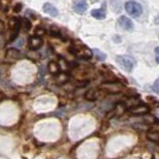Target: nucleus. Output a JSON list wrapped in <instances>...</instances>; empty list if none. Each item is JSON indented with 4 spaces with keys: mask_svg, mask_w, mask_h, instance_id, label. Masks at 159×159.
<instances>
[{
    "mask_svg": "<svg viewBox=\"0 0 159 159\" xmlns=\"http://www.w3.org/2000/svg\"><path fill=\"white\" fill-rule=\"evenodd\" d=\"M125 10L131 17L138 18L143 13V6L137 1H127L125 4Z\"/></svg>",
    "mask_w": 159,
    "mask_h": 159,
    "instance_id": "nucleus-1",
    "label": "nucleus"
},
{
    "mask_svg": "<svg viewBox=\"0 0 159 159\" xmlns=\"http://www.w3.org/2000/svg\"><path fill=\"white\" fill-rule=\"evenodd\" d=\"M116 62L126 71H132L133 68H134V64H135V61L133 60L132 57H129V56H118L116 57Z\"/></svg>",
    "mask_w": 159,
    "mask_h": 159,
    "instance_id": "nucleus-2",
    "label": "nucleus"
},
{
    "mask_svg": "<svg viewBox=\"0 0 159 159\" xmlns=\"http://www.w3.org/2000/svg\"><path fill=\"white\" fill-rule=\"evenodd\" d=\"M70 51H71L75 56H77L80 58H83V60H89V58L92 57V55H93V51L89 50L87 47H81V48L71 47Z\"/></svg>",
    "mask_w": 159,
    "mask_h": 159,
    "instance_id": "nucleus-3",
    "label": "nucleus"
},
{
    "mask_svg": "<svg viewBox=\"0 0 159 159\" xmlns=\"http://www.w3.org/2000/svg\"><path fill=\"white\" fill-rule=\"evenodd\" d=\"M27 43H29V48H30L31 50H38V49L42 48V45H43V39L40 38L39 36L34 34V36L29 38Z\"/></svg>",
    "mask_w": 159,
    "mask_h": 159,
    "instance_id": "nucleus-4",
    "label": "nucleus"
},
{
    "mask_svg": "<svg viewBox=\"0 0 159 159\" xmlns=\"http://www.w3.org/2000/svg\"><path fill=\"white\" fill-rule=\"evenodd\" d=\"M102 89H106L111 93H119L121 90V84L115 82V81H111V82H106L102 84Z\"/></svg>",
    "mask_w": 159,
    "mask_h": 159,
    "instance_id": "nucleus-5",
    "label": "nucleus"
},
{
    "mask_svg": "<svg viewBox=\"0 0 159 159\" xmlns=\"http://www.w3.org/2000/svg\"><path fill=\"white\" fill-rule=\"evenodd\" d=\"M119 25L122 29H125L127 31H132L133 29H134V25H133L132 20L129 19V18H127L126 16H121L119 18Z\"/></svg>",
    "mask_w": 159,
    "mask_h": 159,
    "instance_id": "nucleus-6",
    "label": "nucleus"
},
{
    "mask_svg": "<svg viewBox=\"0 0 159 159\" xmlns=\"http://www.w3.org/2000/svg\"><path fill=\"white\" fill-rule=\"evenodd\" d=\"M88 8V5H87L86 0H75L74 2V10L75 12L79 14H83L87 11Z\"/></svg>",
    "mask_w": 159,
    "mask_h": 159,
    "instance_id": "nucleus-7",
    "label": "nucleus"
},
{
    "mask_svg": "<svg viewBox=\"0 0 159 159\" xmlns=\"http://www.w3.org/2000/svg\"><path fill=\"white\" fill-rule=\"evenodd\" d=\"M43 11L47 14H49V16H51V17H56L58 14V10L53 6L52 4H50V2H45L43 5Z\"/></svg>",
    "mask_w": 159,
    "mask_h": 159,
    "instance_id": "nucleus-8",
    "label": "nucleus"
},
{
    "mask_svg": "<svg viewBox=\"0 0 159 159\" xmlns=\"http://www.w3.org/2000/svg\"><path fill=\"white\" fill-rule=\"evenodd\" d=\"M84 99L88 101H95V100L99 99V93L95 89H89L84 95Z\"/></svg>",
    "mask_w": 159,
    "mask_h": 159,
    "instance_id": "nucleus-9",
    "label": "nucleus"
},
{
    "mask_svg": "<svg viewBox=\"0 0 159 159\" xmlns=\"http://www.w3.org/2000/svg\"><path fill=\"white\" fill-rule=\"evenodd\" d=\"M128 109L133 114H146V113L148 112V108L146 106H134L132 108H128Z\"/></svg>",
    "mask_w": 159,
    "mask_h": 159,
    "instance_id": "nucleus-10",
    "label": "nucleus"
},
{
    "mask_svg": "<svg viewBox=\"0 0 159 159\" xmlns=\"http://www.w3.org/2000/svg\"><path fill=\"white\" fill-rule=\"evenodd\" d=\"M92 16L96 19H105L106 18V12L101 8H95L92 11Z\"/></svg>",
    "mask_w": 159,
    "mask_h": 159,
    "instance_id": "nucleus-11",
    "label": "nucleus"
},
{
    "mask_svg": "<svg viewBox=\"0 0 159 159\" xmlns=\"http://www.w3.org/2000/svg\"><path fill=\"white\" fill-rule=\"evenodd\" d=\"M61 70V66L56 63V62H53L51 61L50 63H49V71L52 74V75H57V74L60 73Z\"/></svg>",
    "mask_w": 159,
    "mask_h": 159,
    "instance_id": "nucleus-12",
    "label": "nucleus"
},
{
    "mask_svg": "<svg viewBox=\"0 0 159 159\" xmlns=\"http://www.w3.org/2000/svg\"><path fill=\"white\" fill-rule=\"evenodd\" d=\"M19 30H20V21L18 20H16V26H14V33H12V36H11V40H14L17 38V36H18V33H19Z\"/></svg>",
    "mask_w": 159,
    "mask_h": 159,
    "instance_id": "nucleus-13",
    "label": "nucleus"
},
{
    "mask_svg": "<svg viewBox=\"0 0 159 159\" xmlns=\"http://www.w3.org/2000/svg\"><path fill=\"white\" fill-rule=\"evenodd\" d=\"M148 139L154 141V143H158L159 144V132H150L148 133Z\"/></svg>",
    "mask_w": 159,
    "mask_h": 159,
    "instance_id": "nucleus-14",
    "label": "nucleus"
},
{
    "mask_svg": "<svg viewBox=\"0 0 159 159\" xmlns=\"http://www.w3.org/2000/svg\"><path fill=\"white\" fill-rule=\"evenodd\" d=\"M93 53L96 56V58H98L99 61H105V60H106V55H105L103 52H101V51H100V50H98V49H94Z\"/></svg>",
    "mask_w": 159,
    "mask_h": 159,
    "instance_id": "nucleus-15",
    "label": "nucleus"
},
{
    "mask_svg": "<svg viewBox=\"0 0 159 159\" xmlns=\"http://www.w3.org/2000/svg\"><path fill=\"white\" fill-rule=\"evenodd\" d=\"M68 80H69V77H68V75H66V74H61L60 76L57 77V82H58L60 84H63V83H66V82H68Z\"/></svg>",
    "mask_w": 159,
    "mask_h": 159,
    "instance_id": "nucleus-16",
    "label": "nucleus"
},
{
    "mask_svg": "<svg viewBox=\"0 0 159 159\" xmlns=\"http://www.w3.org/2000/svg\"><path fill=\"white\" fill-rule=\"evenodd\" d=\"M50 34L51 36H53V37H57V38H62V33H61L60 30H57V29H51L50 30Z\"/></svg>",
    "mask_w": 159,
    "mask_h": 159,
    "instance_id": "nucleus-17",
    "label": "nucleus"
},
{
    "mask_svg": "<svg viewBox=\"0 0 159 159\" xmlns=\"http://www.w3.org/2000/svg\"><path fill=\"white\" fill-rule=\"evenodd\" d=\"M21 23H23V24H24V26H25V31H29V30L31 29V23H30V20H29V19L24 18Z\"/></svg>",
    "mask_w": 159,
    "mask_h": 159,
    "instance_id": "nucleus-18",
    "label": "nucleus"
},
{
    "mask_svg": "<svg viewBox=\"0 0 159 159\" xmlns=\"http://www.w3.org/2000/svg\"><path fill=\"white\" fill-rule=\"evenodd\" d=\"M152 89L156 92L157 94H159V79L156 80V82L153 83V87H152Z\"/></svg>",
    "mask_w": 159,
    "mask_h": 159,
    "instance_id": "nucleus-19",
    "label": "nucleus"
},
{
    "mask_svg": "<svg viewBox=\"0 0 159 159\" xmlns=\"http://www.w3.org/2000/svg\"><path fill=\"white\" fill-rule=\"evenodd\" d=\"M44 29L43 27H37V30H36V34L37 36H40V34H44Z\"/></svg>",
    "mask_w": 159,
    "mask_h": 159,
    "instance_id": "nucleus-20",
    "label": "nucleus"
},
{
    "mask_svg": "<svg viewBox=\"0 0 159 159\" xmlns=\"http://www.w3.org/2000/svg\"><path fill=\"white\" fill-rule=\"evenodd\" d=\"M154 51H156V61H157V63L159 64V47L156 48Z\"/></svg>",
    "mask_w": 159,
    "mask_h": 159,
    "instance_id": "nucleus-21",
    "label": "nucleus"
},
{
    "mask_svg": "<svg viewBox=\"0 0 159 159\" xmlns=\"http://www.w3.org/2000/svg\"><path fill=\"white\" fill-rule=\"evenodd\" d=\"M2 31H4V24L0 21V33L2 32Z\"/></svg>",
    "mask_w": 159,
    "mask_h": 159,
    "instance_id": "nucleus-22",
    "label": "nucleus"
},
{
    "mask_svg": "<svg viewBox=\"0 0 159 159\" xmlns=\"http://www.w3.org/2000/svg\"><path fill=\"white\" fill-rule=\"evenodd\" d=\"M156 23H157V24H159V16L157 17V20H156Z\"/></svg>",
    "mask_w": 159,
    "mask_h": 159,
    "instance_id": "nucleus-23",
    "label": "nucleus"
}]
</instances>
